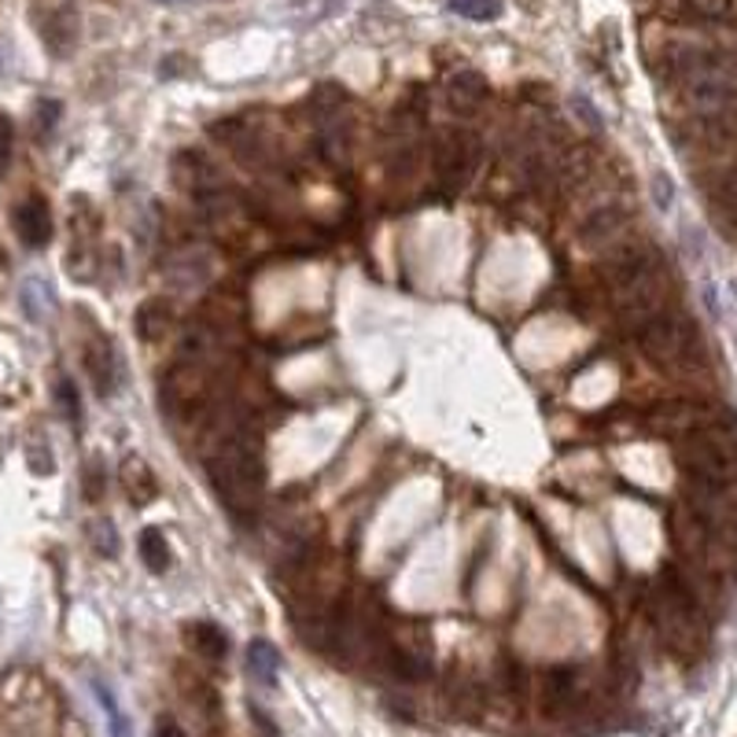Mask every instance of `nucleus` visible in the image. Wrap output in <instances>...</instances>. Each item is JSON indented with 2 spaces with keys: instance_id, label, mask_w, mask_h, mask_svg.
Wrapping results in <instances>:
<instances>
[{
  "instance_id": "23",
  "label": "nucleus",
  "mask_w": 737,
  "mask_h": 737,
  "mask_svg": "<svg viewBox=\"0 0 737 737\" xmlns=\"http://www.w3.org/2000/svg\"><path fill=\"white\" fill-rule=\"evenodd\" d=\"M443 8L472 22H491L502 16V0H443Z\"/></svg>"
},
{
  "instance_id": "17",
  "label": "nucleus",
  "mask_w": 737,
  "mask_h": 737,
  "mask_svg": "<svg viewBox=\"0 0 737 737\" xmlns=\"http://www.w3.org/2000/svg\"><path fill=\"white\" fill-rule=\"evenodd\" d=\"M705 421L708 417L694 406V402H664L660 410H653V428L664 435H686Z\"/></svg>"
},
{
  "instance_id": "33",
  "label": "nucleus",
  "mask_w": 737,
  "mask_h": 737,
  "mask_svg": "<svg viewBox=\"0 0 737 737\" xmlns=\"http://www.w3.org/2000/svg\"><path fill=\"white\" fill-rule=\"evenodd\" d=\"M0 74H4V55H0Z\"/></svg>"
},
{
  "instance_id": "32",
  "label": "nucleus",
  "mask_w": 737,
  "mask_h": 737,
  "mask_svg": "<svg viewBox=\"0 0 737 737\" xmlns=\"http://www.w3.org/2000/svg\"><path fill=\"white\" fill-rule=\"evenodd\" d=\"M730 295H734V303H737V281L730 284Z\"/></svg>"
},
{
  "instance_id": "10",
  "label": "nucleus",
  "mask_w": 737,
  "mask_h": 737,
  "mask_svg": "<svg viewBox=\"0 0 737 737\" xmlns=\"http://www.w3.org/2000/svg\"><path fill=\"white\" fill-rule=\"evenodd\" d=\"M435 166H440L446 189H461L472 178V170H476V141L457 130L443 133L440 144H435Z\"/></svg>"
},
{
  "instance_id": "1",
  "label": "nucleus",
  "mask_w": 737,
  "mask_h": 737,
  "mask_svg": "<svg viewBox=\"0 0 737 737\" xmlns=\"http://www.w3.org/2000/svg\"><path fill=\"white\" fill-rule=\"evenodd\" d=\"M206 476H211V487L218 491V502L240 524H248L259 513L262 491H266V468H262L259 446L244 432H229L214 446L211 461H206Z\"/></svg>"
},
{
  "instance_id": "5",
  "label": "nucleus",
  "mask_w": 737,
  "mask_h": 737,
  "mask_svg": "<svg viewBox=\"0 0 737 737\" xmlns=\"http://www.w3.org/2000/svg\"><path fill=\"white\" fill-rule=\"evenodd\" d=\"M672 295H675L672 273H667V266H656V270H649V273L635 276L630 284L616 287L613 303H616V314L638 329V325H645L649 317L660 314V310L672 306Z\"/></svg>"
},
{
  "instance_id": "15",
  "label": "nucleus",
  "mask_w": 737,
  "mask_h": 737,
  "mask_svg": "<svg viewBox=\"0 0 737 737\" xmlns=\"http://www.w3.org/2000/svg\"><path fill=\"white\" fill-rule=\"evenodd\" d=\"M446 100H451V108L457 114H476L487 103V82L476 71H457L446 82Z\"/></svg>"
},
{
  "instance_id": "21",
  "label": "nucleus",
  "mask_w": 737,
  "mask_h": 737,
  "mask_svg": "<svg viewBox=\"0 0 737 737\" xmlns=\"http://www.w3.org/2000/svg\"><path fill=\"white\" fill-rule=\"evenodd\" d=\"M248 667H251V675L259 678L262 686H273L276 683V672H281V653L273 649L270 642H251L248 645Z\"/></svg>"
},
{
  "instance_id": "26",
  "label": "nucleus",
  "mask_w": 737,
  "mask_h": 737,
  "mask_svg": "<svg viewBox=\"0 0 737 737\" xmlns=\"http://www.w3.org/2000/svg\"><path fill=\"white\" fill-rule=\"evenodd\" d=\"M103 494V476H100V457H92L85 465V498L89 502H100Z\"/></svg>"
},
{
  "instance_id": "6",
  "label": "nucleus",
  "mask_w": 737,
  "mask_h": 737,
  "mask_svg": "<svg viewBox=\"0 0 737 737\" xmlns=\"http://www.w3.org/2000/svg\"><path fill=\"white\" fill-rule=\"evenodd\" d=\"M686 509L723 543H737V491L727 483L686 479Z\"/></svg>"
},
{
  "instance_id": "30",
  "label": "nucleus",
  "mask_w": 737,
  "mask_h": 737,
  "mask_svg": "<svg viewBox=\"0 0 737 737\" xmlns=\"http://www.w3.org/2000/svg\"><path fill=\"white\" fill-rule=\"evenodd\" d=\"M656 206H672V181L656 174Z\"/></svg>"
},
{
  "instance_id": "20",
  "label": "nucleus",
  "mask_w": 737,
  "mask_h": 737,
  "mask_svg": "<svg viewBox=\"0 0 737 737\" xmlns=\"http://www.w3.org/2000/svg\"><path fill=\"white\" fill-rule=\"evenodd\" d=\"M184 638H189V645L200 656H206V660H222V656L229 653V638L222 627L206 624V619H195V624L184 627Z\"/></svg>"
},
{
  "instance_id": "16",
  "label": "nucleus",
  "mask_w": 737,
  "mask_h": 737,
  "mask_svg": "<svg viewBox=\"0 0 737 737\" xmlns=\"http://www.w3.org/2000/svg\"><path fill=\"white\" fill-rule=\"evenodd\" d=\"M664 8L678 19L694 22H734L737 0H664Z\"/></svg>"
},
{
  "instance_id": "12",
  "label": "nucleus",
  "mask_w": 737,
  "mask_h": 737,
  "mask_svg": "<svg viewBox=\"0 0 737 737\" xmlns=\"http://www.w3.org/2000/svg\"><path fill=\"white\" fill-rule=\"evenodd\" d=\"M11 222H16V233L27 248L41 251L49 248L52 240V211H49V200L44 195H27L16 211H11Z\"/></svg>"
},
{
  "instance_id": "28",
  "label": "nucleus",
  "mask_w": 737,
  "mask_h": 737,
  "mask_svg": "<svg viewBox=\"0 0 737 737\" xmlns=\"http://www.w3.org/2000/svg\"><path fill=\"white\" fill-rule=\"evenodd\" d=\"M97 697H100L103 711H108V716H111V723H114V737H125V723H122V716H119V708H114V697H111V689H103V686L97 683Z\"/></svg>"
},
{
  "instance_id": "25",
  "label": "nucleus",
  "mask_w": 737,
  "mask_h": 737,
  "mask_svg": "<svg viewBox=\"0 0 737 737\" xmlns=\"http://www.w3.org/2000/svg\"><path fill=\"white\" fill-rule=\"evenodd\" d=\"M89 538H92V546H97L100 557H114V553H119V532H114L108 521H92Z\"/></svg>"
},
{
  "instance_id": "31",
  "label": "nucleus",
  "mask_w": 737,
  "mask_h": 737,
  "mask_svg": "<svg viewBox=\"0 0 737 737\" xmlns=\"http://www.w3.org/2000/svg\"><path fill=\"white\" fill-rule=\"evenodd\" d=\"M152 737H184V730L178 727L174 719H159V727H155V734Z\"/></svg>"
},
{
  "instance_id": "9",
  "label": "nucleus",
  "mask_w": 737,
  "mask_h": 737,
  "mask_svg": "<svg viewBox=\"0 0 737 737\" xmlns=\"http://www.w3.org/2000/svg\"><path fill=\"white\" fill-rule=\"evenodd\" d=\"M630 233V214L627 206L619 203H605L590 211L579 222V244L586 251H594V255H605V251H613L616 244H624Z\"/></svg>"
},
{
  "instance_id": "2",
  "label": "nucleus",
  "mask_w": 737,
  "mask_h": 737,
  "mask_svg": "<svg viewBox=\"0 0 737 737\" xmlns=\"http://www.w3.org/2000/svg\"><path fill=\"white\" fill-rule=\"evenodd\" d=\"M678 468L686 472V479L697 483H737V435L727 424L705 421L694 432L678 435L675 446Z\"/></svg>"
},
{
  "instance_id": "18",
  "label": "nucleus",
  "mask_w": 737,
  "mask_h": 737,
  "mask_svg": "<svg viewBox=\"0 0 737 737\" xmlns=\"http://www.w3.org/2000/svg\"><path fill=\"white\" fill-rule=\"evenodd\" d=\"M122 487H125V494H130V502L133 505H148L155 498V491H159V483H155V476H152V468H148V461L144 457H137V454H130L122 461Z\"/></svg>"
},
{
  "instance_id": "4",
  "label": "nucleus",
  "mask_w": 737,
  "mask_h": 737,
  "mask_svg": "<svg viewBox=\"0 0 737 737\" xmlns=\"http://www.w3.org/2000/svg\"><path fill=\"white\" fill-rule=\"evenodd\" d=\"M638 347L649 362L678 373V368H694L700 362V332L686 314L667 306L638 325Z\"/></svg>"
},
{
  "instance_id": "14",
  "label": "nucleus",
  "mask_w": 737,
  "mask_h": 737,
  "mask_svg": "<svg viewBox=\"0 0 737 737\" xmlns=\"http://www.w3.org/2000/svg\"><path fill=\"white\" fill-rule=\"evenodd\" d=\"M133 329L144 343L155 347V343H163L170 332H174V306H170L166 299H144L133 314Z\"/></svg>"
},
{
  "instance_id": "11",
  "label": "nucleus",
  "mask_w": 737,
  "mask_h": 737,
  "mask_svg": "<svg viewBox=\"0 0 737 737\" xmlns=\"http://www.w3.org/2000/svg\"><path fill=\"white\" fill-rule=\"evenodd\" d=\"M163 398L170 410H200L206 406V398H211V380H206V373L200 365H178L174 373L166 376L163 384Z\"/></svg>"
},
{
  "instance_id": "22",
  "label": "nucleus",
  "mask_w": 737,
  "mask_h": 737,
  "mask_svg": "<svg viewBox=\"0 0 737 737\" xmlns=\"http://www.w3.org/2000/svg\"><path fill=\"white\" fill-rule=\"evenodd\" d=\"M137 549H141V561H144L148 572L163 575L170 568V543H166V535L159 532V527H144Z\"/></svg>"
},
{
  "instance_id": "27",
  "label": "nucleus",
  "mask_w": 737,
  "mask_h": 737,
  "mask_svg": "<svg viewBox=\"0 0 737 737\" xmlns=\"http://www.w3.org/2000/svg\"><path fill=\"white\" fill-rule=\"evenodd\" d=\"M27 457H30V468L38 472V476H49V472L55 468V465H52V451H49V446H44V443H41V451H38V446L30 443Z\"/></svg>"
},
{
  "instance_id": "3",
  "label": "nucleus",
  "mask_w": 737,
  "mask_h": 737,
  "mask_svg": "<svg viewBox=\"0 0 737 737\" xmlns=\"http://www.w3.org/2000/svg\"><path fill=\"white\" fill-rule=\"evenodd\" d=\"M653 624L675 653H694L700 642V594L686 575L667 572L653 594Z\"/></svg>"
},
{
  "instance_id": "13",
  "label": "nucleus",
  "mask_w": 737,
  "mask_h": 737,
  "mask_svg": "<svg viewBox=\"0 0 737 737\" xmlns=\"http://www.w3.org/2000/svg\"><path fill=\"white\" fill-rule=\"evenodd\" d=\"M85 373L100 398H111L114 391H119V359H114V351H111V340L85 343Z\"/></svg>"
},
{
  "instance_id": "7",
  "label": "nucleus",
  "mask_w": 737,
  "mask_h": 737,
  "mask_svg": "<svg viewBox=\"0 0 737 737\" xmlns=\"http://www.w3.org/2000/svg\"><path fill=\"white\" fill-rule=\"evenodd\" d=\"M30 19L41 44L55 60H67L82 38V16L74 0H30Z\"/></svg>"
},
{
  "instance_id": "8",
  "label": "nucleus",
  "mask_w": 737,
  "mask_h": 737,
  "mask_svg": "<svg viewBox=\"0 0 737 737\" xmlns=\"http://www.w3.org/2000/svg\"><path fill=\"white\" fill-rule=\"evenodd\" d=\"M656 266H664V259L653 244H645V240H624V244H616L613 251H605L602 276L608 284V292H616V287L630 284L635 276L649 273Z\"/></svg>"
},
{
  "instance_id": "19",
  "label": "nucleus",
  "mask_w": 737,
  "mask_h": 737,
  "mask_svg": "<svg viewBox=\"0 0 737 737\" xmlns=\"http://www.w3.org/2000/svg\"><path fill=\"white\" fill-rule=\"evenodd\" d=\"M543 686H546V708L564 711V708L579 705V672H572V667L549 672Z\"/></svg>"
},
{
  "instance_id": "24",
  "label": "nucleus",
  "mask_w": 737,
  "mask_h": 737,
  "mask_svg": "<svg viewBox=\"0 0 737 737\" xmlns=\"http://www.w3.org/2000/svg\"><path fill=\"white\" fill-rule=\"evenodd\" d=\"M55 398H60V413L78 428V424H82V398H78V387L67 376L55 384Z\"/></svg>"
},
{
  "instance_id": "29",
  "label": "nucleus",
  "mask_w": 737,
  "mask_h": 737,
  "mask_svg": "<svg viewBox=\"0 0 737 737\" xmlns=\"http://www.w3.org/2000/svg\"><path fill=\"white\" fill-rule=\"evenodd\" d=\"M11 152H16V137H11V122H8V119H0V174H4V170H8Z\"/></svg>"
}]
</instances>
